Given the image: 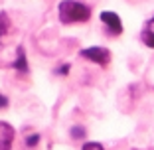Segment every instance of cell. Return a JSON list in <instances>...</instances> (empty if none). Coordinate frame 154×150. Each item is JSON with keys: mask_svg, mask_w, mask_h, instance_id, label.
Segmentation results:
<instances>
[{"mask_svg": "<svg viewBox=\"0 0 154 150\" xmlns=\"http://www.w3.org/2000/svg\"><path fill=\"white\" fill-rule=\"evenodd\" d=\"M146 28H150V30H154V16L148 20V24H146Z\"/></svg>", "mask_w": 154, "mask_h": 150, "instance_id": "cell-13", "label": "cell"}, {"mask_svg": "<svg viewBox=\"0 0 154 150\" xmlns=\"http://www.w3.org/2000/svg\"><path fill=\"white\" fill-rule=\"evenodd\" d=\"M10 16L6 12H0V38H4L6 34L10 32Z\"/></svg>", "mask_w": 154, "mask_h": 150, "instance_id": "cell-7", "label": "cell"}, {"mask_svg": "<svg viewBox=\"0 0 154 150\" xmlns=\"http://www.w3.org/2000/svg\"><path fill=\"white\" fill-rule=\"evenodd\" d=\"M79 55L85 59H89V61H93V63L101 65V67H105V65L111 63V51L107 50V47L103 46H91V47H85V50L79 51Z\"/></svg>", "mask_w": 154, "mask_h": 150, "instance_id": "cell-2", "label": "cell"}, {"mask_svg": "<svg viewBox=\"0 0 154 150\" xmlns=\"http://www.w3.org/2000/svg\"><path fill=\"white\" fill-rule=\"evenodd\" d=\"M81 150H105V146L101 142H85L81 146Z\"/></svg>", "mask_w": 154, "mask_h": 150, "instance_id": "cell-11", "label": "cell"}, {"mask_svg": "<svg viewBox=\"0 0 154 150\" xmlns=\"http://www.w3.org/2000/svg\"><path fill=\"white\" fill-rule=\"evenodd\" d=\"M8 97H6V95H2V93H0V111H2V109H6V107H8Z\"/></svg>", "mask_w": 154, "mask_h": 150, "instance_id": "cell-12", "label": "cell"}, {"mask_svg": "<svg viewBox=\"0 0 154 150\" xmlns=\"http://www.w3.org/2000/svg\"><path fill=\"white\" fill-rule=\"evenodd\" d=\"M14 136H16V130L12 124L0 121V150H12Z\"/></svg>", "mask_w": 154, "mask_h": 150, "instance_id": "cell-4", "label": "cell"}, {"mask_svg": "<svg viewBox=\"0 0 154 150\" xmlns=\"http://www.w3.org/2000/svg\"><path fill=\"white\" fill-rule=\"evenodd\" d=\"M12 69H16L22 75H28L30 73V65H28V57H26V50L22 46L16 47V59L12 61Z\"/></svg>", "mask_w": 154, "mask_h": 150, "instance_id": "cell-5", "label": "cell"}, {"mask_svg": "<svg viewBox=\"0 0 154 150\" xmlns=\"http://www.w3.org/2000/svg\"><path fill=\"white\" fill-rule=\"evenodd\" d=\"M140 41L144 44L146 47L154 50V30H150V28H144V30L140 32Z\"/></svg>", "mask_w": 154, "mask_h": 150, "instance_id": "cell-6", "label": "cell"}, {"mask_svg": "<svg viewBox=\"0 0 154 150\" xmlns=\"http://www.w3.org/2000/svg\"><path fill=\"white\" fill-rule=\"evenodd\" d=\"M57 14L61 24H85L91 18V6L79 0H61Z\"/></svg>", "mask_w": 154, "mask_h": 150, "instance_id": "cell-1", "label": "cell"}, {"mask_svg": "<svg viewBox=\"0 0 154 150\" xmlns=\"http://www.w3.org/2000/svg\"><path fill=\"white\" fill-rule=\"evenodd\" d=\"M69 134H71V138L73 140H81V138H85V127H81V124H75V127H71V132H69Z\"/></svg>", "mask_w": 154, "mask_h": 150, "instance_id": "cell-9", "label": "cell"}, {"mask_svg": "<svg viewBox=\"0 0 154 150\" xmlns=\"http://www.w3.org/2000/svg\"><path fill=\"white\" fill-rule=\"evenodd\" d=\"M40 132H28L24 136V144H26V148H36L40 144Z\"/></svg>", "mask_w": 154, "mask_h": 150, "instance_id": "cell-8", "label": "cell"}, {"mask_svg": "<svg viewBox=\"0 0 154 150\" xmlns=\"http://www.w3.org/2000/svg\"><path fill=\"white\" fill-rule=\"evenodd\" d=\"M69 63H61V65H57V67H55V75H59V77H65V75H69Z\"/></svg>", "mask_w": 154, "mask_h": 150, "instance_id": "cell-10", "label": "cell"}, {"mask_svg": "<svg viewBox=\"0 0 154 150\" xmlns=\"http://www.w3.org/2000/svg\"><path fill=\"white\" fill-rule=\"evenodd\" d=\"M132 150H138V148H132Z\"/></svg>", "mask_w": 154, "mask_h": 150, "instance_id": "cell-14", "label": "cell"}, {"mask_svg": "<svg viewBox=\"0 0 154 150\" xmlns=\"http://www.w3.org/2000/svg\"><path fill=\"white\" fill-rule=\"evenodd\" d=\"M101 22H103L105 30L111 36H121L122 34V22L119 18V14L111 12V10H105V12H101Z\"/></svg>", "mask_w": 154, "mask_h": 150, "instance_id": "cell-3", "label": "cell"}]
</instances>
